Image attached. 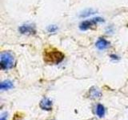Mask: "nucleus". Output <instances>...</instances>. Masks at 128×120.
<instances>
[{
	"label": "nucleus",
	"instance_id": "9b49d317",
	"mask_svg": "<svg viewBox=\"0 0 128 120\" xmlns=\"http://www.w3.org/2000/svg\"><path fill=\"white\" fill-rule=\"evenodd\" d=\"M57 30H58V27L54 25H50L47 27V30L48 32H50V33H54Z\"/></svg>",
	"mask_w": 128,
	"mask_h": 120
},
{
	"label": "nucleus",
	"instance_id": "f03ea898",
	"mask_svg": "<svg viewBox=\"0 0 128 120\" xmlns=\"http://www.w3.org/2000/svg\"><path fill=\"white\" fill-rule=\"evenodd\" d=\"M15 62L13 54L10 51H3L0 54V66L2 70H9L14 66Z\"/></svg>",
	"mask_w": 128,
	"mask_h": 120
},
{
	"label": "nucleus",
	"instance_id": "20e7f679",
	"mask_svg": "<svg viewBox=\"0 0 128 120\" xmlns=\"http://www.w3.org/2000/svg\"><path fill=\"white\" fill-rule=\"evenodd\" d=\"M18 30L21 34H35V28L34 26L29 25V24H26V25H22L18 28Z\"/></svg>",
	"mask_w": 128,
	"mask_h": 120
},
{
	"label": "nucleus",
	"instance_id": "6e6552de",
	"mask_svg": "<svg viewBox=\"0 0 128 120\" xmlns=\"http://www.w3.org/2000/svg\"><path fill=\"white\" fill-rule=\"evenodd\" d=\"M90 94L92 98H100L101 97V92H100L97 88L96 87H92L90 88Z\"/></svg>",
	"mask_w": 128,
	"mask_h": 120
},
{
	"label": "nucleus",
	"instance_id": "39448f33",
	"mask_svg": "<svg viewBox=\"0 0 128 120\" xmlns=\"http://www.w3.org/2000/svg\"><path fill=\"white\" fill-rule=\"evenodd\" d=\"M95 46L96 47L98 48L99 50H104L107 49L108 47L110 46V42L107 41L106 39L103 38H99L97 42L95 43Z\"/></svg>",
	"mask_w": 128,
	"mask_h": 120
},
{
	"label": "nucleus",
	"instance_id": "9d476101",
	"mask_svg": "<svg viewBox=\"0 0 128 120\" xmlns=\"http://www.w3.org/2000/svg\"><path fill=\"white\" fill-rule=\"evenodd\" d=\"M94 13H95V10L92 9H88V10H86L85 11H83L82 13L80 14V17H87V16H89V15L94 14Z\"/></svg>",
	"mask_w": 128,
	"mask_h": 120
},
{
	"label": "nucleus",
	"instance_id": "1a4fd4ad",
	"mask_svg": "<svg viewBox=\"0 0 128 120\" xmlns=\"http://www.w3.org/2000/svg\"><path fill=\"white\" fill-rule=\"evenodd\" d=\"M96 113H97V115L99 118H102L105 114V109H104V106L101 104H98L97 106V109H96Z\"/></svg>",
	"mask_w": 128,
	"mask_h": 120
},
{
	"label": "nucleus",
	"instance_id": "0eeeda50",
	"mask_svg": "<svg viewBox=\"0 0 128 120\" xmlns=\"http://www.w3.org/2000/svg\"><path fill=\"white\" fill-rule=\"evenodd\" d=\"M14 87V84L10 80H5L1 82V85H0V89L2 90H9L11 88Z\"/></svg>",
	"mask_w": 128,
	"mask_h": 120
},
{
	"label": "nucleus",
	"instance_id": "7ed1b4c3",
	"mask_svg": "<svg viewBox=\"0 0 128 120\" xmlns=\"http://www.w3.org/2000/svg\"><path fill=\"white\" fill-rule=\"evenodd\" d=\"M103 22V19L100 17L91 18L90 20H85V21L82 22L79 24V28L81 30H86L87 29H89V28L91 27L93 25H95V24H97L98 22Z\"/></svg>",
	"mask_w": 128,
	"mask_h": 120
},
{
	"label": "nucleus",
	"instance_id": "423d86ee",
	"mask_svg": "<svg viewBox=\"0 0 128 120\" xmlns=\"http://www.w3.org/2000/svg\"><path fill=\"white\" fill-rule=\"evenodd\" d=\"M39 106L42 110H51L52 109V102L49 98H45L40 102Z\"/></svg>",
	"mask_w": 128,
	"mask_h": 120
},
{
	"label": "nucleus",
	"instance_id": "f8f14e48",
	"mask_svg": "<svg viewBox=\"0 0 128 120\" xmlns=\"http://www.w3.org/2000/svg\"><path fill=\"white\" fill-rule=\"evenodd\" d=\"M0 120H6V116L5 114H2L1 116V119H0Z\"/></svg>",
	"mask_w": 128,
	"mask_h": 120
},
{
	"label": "nucleus",
	"instance_id": "f257e3e1",
	"mask_svg": "<svg viewBox=\"0 0 128 120\" xmlns=\"http://www.w3.org/2000/svg\"><path fill=\"white\" fill-rule=\"evenodd\" d=\"M64 58V54L56 49L46 50L44 52V60L50 64H58Z\"/></svg>",
	"mask_w": 128,
	"mask_h": 120
}]
</instances>
